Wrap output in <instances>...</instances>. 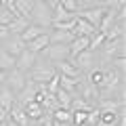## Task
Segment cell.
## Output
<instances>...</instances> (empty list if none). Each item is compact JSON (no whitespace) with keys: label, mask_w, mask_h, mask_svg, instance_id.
<instances>
[{"label":"cell","mask_w":126,"mask_h":126,"mask_svg":"<svg viewBox=\"0 0 126 126\" xmlns=\"http://www.w3.org/2000/svg\"><path fill=\"white\" fill-rule=\"evenodd\" d=\"M13 6H15V13H17V15L30 19L32 6H34V0H13Z\"/></svg>","instance_id":"obj_21"},{"label":"cell","mask_w":126,"mask_h":126,"mask_svg":"<svg viewBox=\"0 0 126 126\" xmlns=\"http://www.w3.org/2000/svg\"><path fill=\"white\" fill-rule=\"evenodd\" d=\"M107 65L120 74H126V57H113L111 61H107Z\"/></svg>","instance_id":"obj_29"},{"label":"cell","mask_w":126,"mask_h":126,"mask_svg":"<svg viewBox=\"0 0 126 126\" xmlns=\"http://www.w3.org/2000/svg\"><path fill=\"white\" fill-rule=\"evenodd\" d=\"M94 126H105V124H101V122H97V124H94Z\"/></svg>","instance_id":"obj_39"},{"label":"cell","mask_w":126,"mask_h":126,"mask_svg":"<svg viewBox=\"0 0 126 126\" xmlns=\"http://www.w3.org/2000/svg\"><path fill=\"white\" fill-rule=\"evenodd\" d=\"M13 105H15V93L11 88H6V86H2L0 88V107H4L9 111Z\"/></svg>","instance_id":"obj_20"},{"label":"cell","mask_w":126,"mask_h":126,"mask_svg":"<svg viewBox=\"0 0 126 126\" xmlns=\"http://www.w3.org/2000/svg\"><path fill=\"white\" fill-rule=\"evenodd\" d=\"M72 99H74V97L67 93V90H63L61 86H59V90L55 93V101H57V105H59V107H63V109H69Z\"/></svg>","instance_id":"obj_23"},{"label":"cell","mask_w":126,"mask_h":126,"mask_svg":"<svg viewBox=\"0 0 126 126\" xmlns=\"http://www.w3.org/2000/svg\"><path fill=\"white\" fill-rule=\"evenodd\" d=\"M23 111L27 113V118H30V120H38L40 116H44V109H42V105L36 103V101H30L27 105H23Z\"/></svg>","instance_id":"obj_22"},{"label":"cell","mask_w":126,"mask_h":126,"mask_svg":"<svg viewBox=\"0 0 126 126\" xmlns=\"http://www.w3.org/2000/svg\"><path fill=\"white\" fill-rule=\"evenodd\" d=\"M40 57H44V61H48L53 67L57 65V63H61V61L72 59V57H69L67 44H48V46H46V48L40 53Z\"/></svg>","instance_id":"obj_4"},{"label":"cell","mask_w":126,"mask_h":126,"mask_svg":"<svg viewBox=\"0 0 126 126\" xmlns=\"http://www.w3.org/2000/svg\"><path fill=\"white\" fill-rule=\"evenodd\" d=\"M2 50H6L9 55H13V57L17 59L19 55L25 50V42L21 40V36H17V34H11L6 40H2Z\"/></svg>","instance_id":"obj_9"},{"label":"cell","mask_w":126,"mask_h":126,"mask_svg":"<svg viewBox=\"0 0 126 126\" xmlns=\"http://www.w3.org/2000/svg\"><path fill=\"white\" fill-rule=\"evenodd\" d=\"M76 94H78V97H82V99H84L88 105L97 107V101H99V88H97L94 84H90V82L86 80L84 76H82V78H80V82H78Z\"/></svg>","instance_id":"obj_5"},{"label":"cell","mask_w":126,"mask_h":126,"mask_svg":"<svg viewBox=\"0 0 126 126\" xmlns=\"http://www.w3.org/2000/svg\"><path fill=\"white\" fill-rule=\"evenodd\" d=\"M0 48H2V40H0Z\"/></svg>","instance_id":"obj_40"},{"label":"cell","mask_w":126,"mask_h":126,"mask_svg":"<svg viewBox=\"0 0 126 126\" xmlns=\"http://www.w3.org/2000/svg\"><path fill=\"white\" fill-rule=\"evenodd\" d=\"M30 23L48 30L50 23H53V9L42 0H34V6H32V13H30Z\"/></svg>","instance_id":"obj_2"},{"label":"cell","mask_w":126,"mask_h":126,"mask_svg":"<svg viewBox=\"0 0 126 126\" xmlns=\"http://www.w3.org/2000/svg\"><path fill=\"white\" fill-rule=\"evenodd\" d=\"M25 82H27V74H23V72H19L17 67H13L11 72H6V78H4V86L6 88H11L15 94L19 93V90L25 86Z\"/></svg>","instance_id":"obj_8"},{"label":"cell","mask_w":126,"mask_h":126,"mask_svg":"<svg viewBox=\"0 0 126 126\" xmlns=\"http://www.w3.org/2000/svg\"><path fill=\"white\" fill-rule=\"evenodd\" d=\"M9 36H11L9 27H6V25H0V40H6Z\"/></svg>","instance_id":"obj_33"},{"label":"cell","mask_w":126,"mask_h":126,"mask_svg":"<svg viewBox=\"0 0 126 126\" xmlns=\"http://www.w3.org/2000/svg\"><path fill=\"white\" fill-rule=\"evenodd\" d=\"M36 61H38V53H32L30 48H25L17 59H15V67H17L19 72L27 74L32 67H34V65H36Z\"/></svg>","instance_id":"obj_10"},{"label":"cell","mask_w":126,"mask_h":126,"mask_svg":"<svg viewBox=\"0 0 126 126\" xmlns=\"http://www.w3.org/2000/svg\"><path fill=\"white\" fill-rule=\"evenodd\" d=\"M78 109H84V111H88V109H93V105H88L86 103L84 99H82V97H74L72 99V105H69V111H78Z\"/></svg>","instance_id":"obj_28"},{"label":"cell","mask_w":126,"mask_h":126,"mask_svg":"<svg viewBox=\"0 0 126 126\" xmlns=\"http://www.w3.org/2000/svg\"><path fill=\"white\" fill-rule=\"evenodd\" d=\"M27 25H30V19H27V17H21V15H17V17H13V19L9 21V23H6V27H9V32H11V34H17V36L21 34L23 30H25Z\"/></svg>","instance_id":"obj_18"},{"label":"cell","mask_w":126,"mask_h":126,"mask_svg":"<svg viewBox=\"0 0 126 126\" xmlns=\"http://www.w3.org/2000/svg\"><path fill=\"white\" fill-rule=\"evenodd\" d=\"M124 99H99L97 101V109L99 111H124Z\"/></svg>","instance_id":"obj_12"},{"label":"cell","mask_w":126,"mask_h":126,"mask_svg":"<svg viewBox=\"0 0 126 126\" xmlns=\"http://www.w3.org/2000/svg\"><path fill=\"white\" fill-rule=\"evenodd\" d=\"M72 61H74V65L80 69V74H86L99 63V57H97V53H93V50L86 48V50H82V53H78Z\"/></svg>","instance_id":"obj_6"},{"label":"cell","mask_w":126,"mask_h":126,"mask_svg":"<svg viewBox=\"0 0 126 126\" xmlns=\"http://www.w3.org/2000/svg\"><path fill=\"white\" fill-rule=\"evenodd\" d=\"M59 4H61L65 11L74 13V15H76L78 11H80V0H59Z\"/></svg>","instance_id":"obj_31"},{"label":"cell","mask_w":126,"mask_h":126,"mask_svg":"<svg viewBox=\"0 0 126 126\" xmlns=\"http://www.w3.org/2000/svg\"><path fill=\"white\" fill-rule=\"evenodd\" d=\"M74 36H93V34H94V32H97V27H94V25H90V23L88 21H84V19H82V17H78V15H76V23H74Z\"/></svg>","instance_id":"obj_14"},{"label":"cell","mask_w":126,"mask_h":126,"mask_svg":"<svg viewBox=\"0 0 126 126\" xmlns=\"http://www.w3.org/2000/svg\"><path fill=\"white\" fill-rule=\"evenodd\" d=\"M118 120H120V111H99V122L105 126H116Z\"/></svg>","instance_id":"obj_24"},{"label":"cell","mask_w":126,"mask_h":126,"mask_svg":"<svg viewBox=\"0 0 126 126\" xmlns=\"http://www.w3.org/2000/svg\"><path fill=\"white\" fill-rule=\"evenodd\" d=\"M48 30H50V27H48ZM48 30H46V27H40V25H34V23H30V25H27L25 30L21 32V34H19V36H21L23 42H30V40L38 38L40 34H44V32H48Z\"/></svg>","instance_id":"obj_19"},{"label":"cell","mask_w":126,"mask_h":126,"mask_svg":"<svg viewBox=\"0 0 126 126\" xmlns=\"http://www.w3.org/2000/svg\"><path fill=\"white\" fill-rule=\"evenodd\" d=\"M48 40H50V44H69V42L74 40V32L50 30L48 32Z\"/></svg>","instance_id":"obj_15"},{"label":"cell","mask_w":126,"mask_h":126,"mask_svg":"<svg viewBox=\"0 0 126 126\" xmlns=\"http://www.w3.org/2000/svg\"><path fill=\"white\" fill-rule=\"evenodd\" d=\"M53 126H69V124H63V122H55L53 120Z\"/></svg>","instance_id":"obj_38"},{"label":"cell","mask_w":126,"mask_h":126,"mask_svg":"<svg viewBox=\"0 0 126 126\" xmlns=\"http://www.w3.org/2000/svg\"><path fill=\"white\" fill-rule=\"evenodd\" d=\"M74 17H76V15L69 13V11H65L61 4H57L53 9V23L55 21H69V19H74Z\"/></svg>","instance_id":"obj_27"},{"label":"cell","mask_w":126,"mask_h":126,"mask_svg":"<svg viewBox=\"0 0 126 126\" xmlns=\"http://www.w3.org/2000/svg\"><path fill=\"white\" fill-rule=\"evenodd\" d=\"M57 74V69L50 65L48 61H42L40 59V55H38V61H36V65L27 72V80H32V82H36V84H46V82L50 80V78Z\"/></svg>","instance_id":"obj_3"},{"label":"cell","mask_w":126,"mask_h":126,"mask_svg":"<svg viewBox=\"0 0 126 126\" xmlns=\"http://www.w3.org/2000/svg\"><path fill=\"white\" fill-rule=\"evenodd\" d=\"M48 44H50V40H48V32H44V34H40L38 38H34V40L25 42V48H30L32 53H38V55H40Z\"/></svg>","instance_id":"obj_16"},{"label":"cell","mask_w":126,"mask_h":126,"mask_svg":"<svg viewBox=\"0 0 126 126\" xmlns=\"http://www.w3.org/2000/svg\"><path fill=\"white\" fill-rule=\"evenodd\" d=\"M42 2H46V4H48L50 9H55V6L59 4V0H42Z\"/></svg>","instance_id":"obj_35"},{"label":"cell","mask_w":126,"mask_h":126,"mask_svg":"<svg viewBox=\"0 0 126 126\" xmlns=\"http://www.w3.org/2000/svg\"><path fill=\"white\" fill-rule=\"evenodd\" d=\"M105 6H101V4H97V6H88V9H82V11H78V17H82L84 21H88L90 25H94L97 30H99V25H101V21H103V17H105Z\"/></svg>","instance_id":"obj_7"},{"label":"cell","mask_w":126,"mask_h":126,"mask_svg":"<svg viewBox=\"0 0 126 126\" xmlns=\"http://www.w3.org/2000/svg\"><path fill=\"white\" fill-rule=\"evenodd\" d=\"M55 69H57V74H61V76H67V78H80V69L74 65L72 59H67V61H61L55 65Z\"/></svg>","instance_id":"obj_13"},{"label":"cell","mask_w":126,"mask_h":126,"mask_svg":"<svg viewBox=\"0 0 126 126\" xmlns=\"http://www.w3.org/2000/svg\"><path fill=\"white\" fill-rule=\"evenodd\" d=\"M74 23H76V17L69 19V21H55V23H50V30H65V32H72V30H74Z\"/></svg>","instance_id":"obj_30"},{"label":"cell","mask_w":126,"mask_h":126,"mask_svg":"<svg viewBox=\"0 0 126 126\" xmlns=\"http://www.w3.org/2000/svg\"><path fill=\"white\" fill-rule=\"evenodd\" d=\"M6 118H9V111H6L4 107H0V124H2V122H4Z\"/></svg>","instance_id":"obj_34"},{"label":"cell","mask_w":126,"mask_h":126,"mask_svg":"<svg viewBox=\"0 0 126 126\" xmlns=\"http://www.w3.org/2000/svg\"><path fill=\"white\" fill-rule=\"evenodd\" d=\"M32 126H53V118H50L48 113H44V116H40L38 120H32Z\"/></svg>","instance_id":"obj_32"},{"label":"cell","mask_w":126,"mask_h":126,"mask_svg":"<svg viewBox=\"0 0 126 126\" xmlns=\"http://www.w3.org/2000/svg\"><path fill=\"white\" fill-rule=\"evenodd\" d=\"M13 67H15V57L0 48V69L2 72H11Z\"/></svg>","instance_id":"obj_26"},{"label":"cell","mask_w":126,"mask_h":126,"mask_svg":"<svg viewBox=\"0 0 126 126\" xmlns=\"http://www.w3.org/2000/svg\"><path fill=\"white\" fill-rule=\"evenodd\" d=\"M0 126H15V124H13V122H11V120H9V118H6V120H4V122H2V124H0Z\"/></svg>","instance_id":"obj_37"},{"label":"cell","mask_w":126,"mask_h":126,"mask_svg":"<svg viewBox=\"0 0 126 126\" xmlns=\"http://www.w3.org/2000/svg\"><path fill=\"white\" fill-rule=\"evenodd\" d=\"M126 38L120 36V38H111V40H105L103 46L97 50V57H101V63H107L111 61L113 57H124L126 55Z\"/></svg>","instance_id":"obj_1"},{"label":"cell","mask_w":126,"mask_h":126,"mask_svg":"<svg viewBox=\"0 0 126 126\" xmlns=\"http://www.w3.org/2000/svg\"><path fill=\"white\" fill-rule=\"evenodd\" d=\"M4 78H6V72H2V69H0V88L4 86Z\"/></svg>","instance_id":"obj_36"},{"label":"cell","mask_w":126,"mask_h":126,"mask_svg":"<svg viewBox=\"0 0 126 126\" xmlns=\"http://www.w3.org/2000/svg\"><path fill=\"white\" fill-rule=\"evenodd\" d=\"M55 122H63V124H72V111L69 109H63V107H57L53 113H50Z\"/></svg>","instance_id":"obj_25"},{"label":"cell","mask_w":126,"mask_h":126,"mask_svg":"<svg viewBox=\"0 0 126 126\" xmlns=\"http://www.w3.org/2000/svg\"><path fill=\"white\" fill-rule=\"evenodd\" d=\"M9 120L13 122L15 126H32V120L27 118V113L23 111V107L17 105V103L9 109Z\"/></svg>","instance_id":"obj_11"},{"label":"cell","mask_w":126,"mask_h":126,"mask_svg":"<svg viewBox=\"0 0 126 126\" xmlns=\"http://www.w3.org/2000/svg\"><path fill=\"white\" fill-rule=\"evenodd\" d=\"M67 48H69V57L74 59L78 53L88 48V36H74V40L67 44Z\"/></svg>","instance_id":"obj_17"}]
</instances>
